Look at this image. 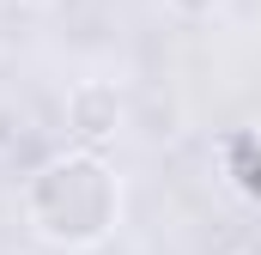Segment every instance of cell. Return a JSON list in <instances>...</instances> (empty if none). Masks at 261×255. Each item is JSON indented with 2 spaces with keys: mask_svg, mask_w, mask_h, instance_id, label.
<instances>
[{
  "mask_svg": "<svg viewBox=\"0 0 261 255\" xmlns=\"http://www.w3.org/2000/svg\"><path fill=\"white\" fill-rule=\"evenodd\" d=\"M122 183L97 152H61L24 183V219L55 249H91L116 231Z\"/></svg>",
  "mask_w": 261,
  "mask_h": 255,
  "instance_id": "1",
  "label": "cell"
},
{
  "mask_svg": "<svg viewBox=\"0 0 261 255\" xmlns=\"http://www.w3.org/2000/svg\"><path fill=\"white\" fill-rule=\"evenodd\" d=\"M67 122H73V134H79L85 146H103V140H116V128H122V97H116V85H103V79H85V85L67 97Z\"/></svg>",
  "mask_w": 261,
  "mask_h": 255,
  "instance_id": "2",
  "label": "cell"
}]
</instances>
